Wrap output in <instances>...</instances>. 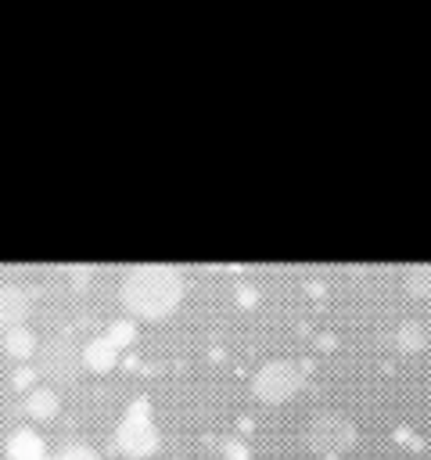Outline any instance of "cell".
Segmentation results:
<instances>
[{"label":"cell","mask_w":431,"mask_h":460,"mask_svg":"<svg viewBox=\"0 0 431 460\" xmlns=\"http://www.w3.org/2000/svg\"><path fill=\"white\" fill-rule=\"evenodd\" d=\"M119 298L133 316L162 320L183 298V273L172 270V266H136V270L126 273V280L119 288Z\"/></svg>","instance_id":"obj_1"},{"label":"cell","mask_w":431,"mask_h":460,"mask_svg":"<svg viewBox=\"0 0 431 460\" xmlns=\"http://www.w3.org/2000/svg\"><path fill=\"white\" fill-rule=\"evenodd\" d=\"M115 446L133 456V460H144L158 449V424H154V413H151V399L140 395L129 402V410L122 413L119 428H115Z\"/></svg>","instance_id":"obj_2"},{"label":"cell","mask_w":431,"mask_h":460,"mask_svg":"<svg viewBox=\"0 0 431 460\" xmlns=\"http://www.w3.org/2000/svg\"><path fill=\"white\" fill-rule=\"evenodd\" d=\"M305 381V367L295 359H269L266 367H259V374L251 377V392L255 399L277 406L284 399H291Z\"/></svg>","instance_id":"obj_3"},{"label":"cell","mask_w":431,"mask_h":460,"mask_svg":"<svg viewBox=\"0 0 431 460\" xmlns=\"http://www.w3.org/2000/svg\"><path fill=\"white\" fill-rule=\"evenodd\" d=\"M305 442H309L320 456H338V453H345V449L356 442V424H352L348 417H341V413L323 410V413H316V417L309 420Z\"/></svg>","instance_id":"obj_4"},{"label":"cell","mask_w":431,"mask_h":460,"mask_svg":"<svg viewBox=\"0 0 431 460\" xmlns=\"http://www.w3.org/2000/svg\"><path fill=\"white\" fill-rule=\"evenodd\" d=\"M32 309V295L22 284H0V331L22 327Z\"/></svg>","instance_id":"obj_5"},{"label":"cell","mask_w":431,"mask_h":460,"mask_svg":"<svg viewBox=\"0 0 431 460\" xmlns=\"http://www.w3.org/2000/svg\"><path fill=\"white\" fill-rule=\"evenodd\" d=\"M7 460H47V442L32 428H14L7 435Z\"/></svg>","instance_id":"obj_6"},{"label":"cell","mask_w":431,"mask_h":460,"mask_svg":"<svg viewBox=\"0 0 431 460\" xmlns=\"http://www.w3.org/2000/svg\"><path fill=\"white\" fill-rule=\"evenodd\" d=\"M79 359H83L90 370L104 374V370H111V367H115V359H119V349H115V345H111L104 334H97V338H90V341L83 345Z\"/></svg>","instance_id":"obj_7"},{"label":"cell","mask_w":431,"mask_h":460,"mask_svg":"<svg viewBox=\"0 0 431 460\" xmlns=\"http://www.w3.org/2000/svg\"><path fill=\"white\" fill-rule=\"evenodd\" d=\"M75 363H79V352H75L68 341H50L47 363H43V370H47L50 377H72V374H75Z\"/></svg>","instance_id":"obj_8"},{"label":"cell","mask_w":431,"mask_h":460,"mask_svg":"<svg viewBox=\"0 0 431 460\" xmlns=\"http://www.w3.org/2000/svg\"><path fill=\"white\" fill-rule=\"evenodd\" d=\"M36 345H40V338H36V331L25 327V323L4 331V352L14 356V359H29V356L36 352Z\"/></svg>","instance_id":"obj_9"},{"label":"cell","mask_w":431,"mask_h":460,"mask_svg":"<svg viewBox=\"0 0 431 460\" xmlns=\"http://www.w3.org/2000/svg\"><path fill=\"white\" fill-rule=\"evenodd\" d=\"M57 406H61V399H57L54 388H29V395H25V413H29L32 420H47V417H54Z\"/></svg>","instance_id":"obj_10"},{"label":"cell","mask_w":431,"mask_h":460,"mask_svg":"<svg viewBox=\"0 0 431 460\" xmlns=\"http://www.w3.org/2000/svg\"><path fill=\"white\" fill-rule=\"evenodd\" d=\"M395 341H399V349H406V352H417V349H424V345H427V331H424L417 320H406V323H399V331H395Z\"/></svg>","instance_id":"obj_11"},{"label":"cell","mask_w":431,"mask_h":460,"mask_svg":"<svg viewBox=\"0 0 431 460\" xmlns=\"http://www.w3.org/2000/svg\"><path fill=\"white\" fill-rule=\"evenodd\" d=\"M133 334H136V323H133L129 316H119V320H111V323H108V331H104V338H108L115 349H126V345L133 341Z\"/></svg>","instance_id":"obj_12"},{"label":"cell","mask_w":431,"mask_h":460,"mask_svg":"<svg viewBox=\"0 0 431 460\" xmlns=\"http://www.w3.org/2000/svg\"><path fill=\"white\" fill-rule=\"evenodd\" d=\"M406 288L413 295H431V266H409L406 270Z\"/></svg>","instance_id":"obj_13"},{"label":"cell","mask_w":431,"mask_h":460,"mask_svg":"<svg viewBox=\"0 0 431 460\" xmlns=\"http://www.w3.org/2000/svg\"><path fill=\"white\" fill-rule=\"evenodd\" d=\"M54 460H101V456H97V453H93L86 442H68V446H65V449H61Z\"/></svg>","instance_id":"obj_14"},{"label":"cell","mask_w":431,"mask_h":460,"mask_svg":"<svg viewBox=\"0 0 431 460\" xmlns=\"http://www.w3.org/2000/svg\"><path fill=\"white\" fill-rule=\"evenodd\" d=\"M32 377H36V374H32V370H25V367H22V370H18V374H14V385H18V388H29V385H32Z\"/></svg>","instance_id":"obj_15"},{"label":"cell","mask_w":431,"mask_h":460,"mask_svg":"<svg viewBox=\"0 0 431 460\" xmlns=\"http://www.w3.org/2000/svg\"><path fill=\"white\" fill-rule=\"evenodd\" d=\"M226 456H233V460H244V446H241V442H226Z\"/></svg>","instance_id":"obj_16"},{"label":"cell","mask_w":431,"mask_h":460,"mask_svg":"<svg viewBox=\"0 0 431 460\" xmlns=\"http://www.w3.org/2000/svg\"><path fill=\"white\" fill-rule=\"evenodd\" d=\"M47 460H50V456H47Z\"/></svg>","instance_id":"obj_17"}]
</instances>
